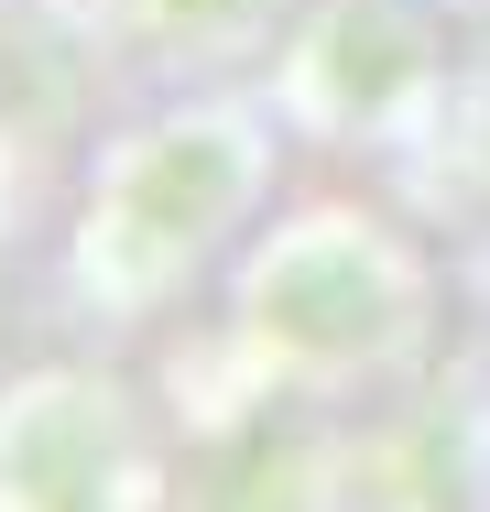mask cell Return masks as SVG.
I'll use <instances>...</instances> for the list:
<instances>
[{"label":"cell","instance_id":"6da1fadb","mask_svg":"<svg viewBox=\"0 0 490 512\" xmlns=\"http://www.w3.org/2000/svg\"><path fill=\"white\" fill-rule=\"evenodd\" d=\"M251 338L294 382H360L414 349V262L382 240V218L316 207L251 251Z\"/></svg>","mask_w":490,"mask_h":512},{"label":"cell","instance_id":"7a4b0ae2","mask_svg":"<svg viewBox=\"0 0 490 512\" xmlns=\"http://www.w3.org/2000/svg\"><path fill=\"white\" fill-rule=\"evenodd\" d=\"M262 186V142L240 131H153L109 164V197L88 207V295L153 306L175 273H196Z\"/></svg>","mask_w":490,"mask_h":512}]
</instances>
